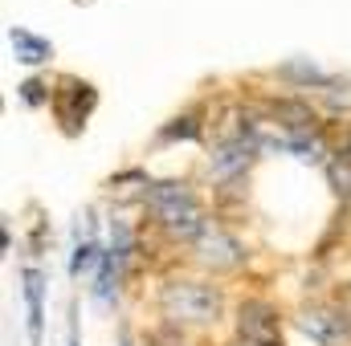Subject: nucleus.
Masks as SVG:
<instances>
[{
	"label": "nucleus",
	"mask_w": 351,
	"mask_h": 346,
	"mask_svg": "<svg viewBox=\"0 0 351 346\" xmlns=\"http://www.w3.org/2000/svg\"><path fill=\"white\" fill-rule=\"evenodd\" d=\"M196 257L204 261V265H213V269H233V265H241V245L225 232V228H217V224H204V232L196 237Z\"/></svg>",
	"instance_id": "nucleus-4"
},
{
	"label": "nucleus",
	"mask_w": 351,
	"mask_h": 346,
	"mask_svg": "<svg viewBox=\"0 0 351 346\" xmlns=\"http://www.w3.org/2000/svg\"><path fill=\"white\" fill-rule=\"evenodd\" d=\"M21 98L25 102H41V82H25L21 86Z\"/></svg>",
	"instance_id": "nucleus-10"
},
{
	"label": "nucleus",
	"mask_w": 351,
	"mask_h": 346,
	"mask_svg": "<svg viewBox=\"0 0 351 346\" xmlns=\"http://www.w3.org/2000/svg\"><path fill=\"white\" fill-rule=\"evenodd\" d=\"M241 334L250 338V343H278V318H274V310L265 306V302H250V306H241Z\"/></svg>",
	"instance_id": "nucleus-5"
},
{
	"label": "nucleus",
	"mask_w": 351,
	"mask_h": 346,
	"mask_svg": "<svg viewBox=\"0 0 351 346\" xmlns=\"http://www.w3.org/2000/svg\"><path fill=\"white\" fill-rule=\"evenodd\" d=\"M213 175H221V179H229V175H237V172H245L250 168V143L245 139H237V143H225L217 155H213Z\"/></svg>",
	"instance_id": "nucleus-8"
},
{
	"label": "nucleus",
	"mask_w": 351,
	"mask_h": 346,
	"mask_svg": "<svg viewBox=\"0 0 351 346\" xmlns=\"http://www.w3.org/2000/svg\"><path fill=\"white\" fill-rule=\"evenodd\" d=\"M339 310L348 314V322H351V285H348V289H343V297H339Z\"/></svg>",
	"instance_id": "nucleus-11"
},
{
	"label": "nucleus",
	"mask_w": 351,
	"mask_h": 346,
	"mask_svg": "<svg viewBox=\"0 0 351 346\" xmlns=\"http://www.w3.org/2000/svg\"><path fill=\"white\" fill-rule=\"evenodd\" d=\"M70 346H78V334H74V330H70Z\"/></svg>",
	"instance_id": "nucleus-12"
},
{
	"label": "nucleus",
	"mask_w": 351,
	"mask_h": 346,
	"mask_svg": "<svg viewBox=\"0 0 351 346\" xmlns=\"http://www.w3.org/2000/svg\"><path fill=\"white\" fill-rule=\"evenodd\" d=\"M21 281H25V306H29V346H41V273L37 269H25L21 273Z\"/></svg>",
	"instance_id": "nucleus-7"
},
{
	"label": "nucleus",
	"mask_w": 351,
	"mask_h": 346,
	"mask_svg": "<svg viewBox=\"0 0 351 346\" xmlns=\"http://www.w3.org/2000/svg\"><path fill=\"white\" fill-rule=\"evenodd\" d=\"M160 306L172 322H213L221 314V293L200 281H172L164 285Z\"/></svg>",
	"instance_id": "nucleus-2"
},
{
	"label": "nucleus",
	"mask_w": 351,
	"mask_h": 346,
	"mask_svg": "<svg viewBox=\"0 0 351 346\" xmlns=\"http://www.w3.org/2000/svg\"><path fill=\"white\" fill-rule=\"evenodd\" d=\"M98 253H102V249H98V241H78V245H74V257H70V273L78 277L82 269H90Z\"/></svg>",
	"instance_id": "nucleus-9"
},
{
	"label": "nucleus",
	"mask_w": 351,
	"mask_h": 346,
	"mask_svg": "<svg viewBox=\"0 0 351 346\" xmlns=\"http://www.w3.org/2000/svg\"><path fill=\"white\" fill-rule=\"evenodd\" d=\"M298 330L311 334L319 346H351V322L343 310H327V306H311L298 318Z\"/></svg>",
	"instance_id": "nucleus-3"
},
{
	"label": "nucleus",
	"mask_w": 351,
	"mask_h": 346,
	"mask_svg": "<svg viewBox=\"0 0 351 346\" xmlns=\"http://www.w3.org/2000/svg\"><path fill=\"white\" fill-rule=\"evenodd\" d=\"M147 208L156 216V224L168 232V237H180V241H196L204 232V212L196 204V196L176 183V179H164V183H152L147 187Z\"/></svg>",
	"instance_id": "nucleus-1"
},
{
	"label": "nucleus",
	"mask_w": 351,
	"mask_h": 346,
	"mask_svg": "<svg viewBox=\"0 0 351 346\" xmlns=\"http://www.w3.org/2000/svg\"><path fill=\"white\" fill-rule=\"evenodd\" d=\"M8 45H12L16 62H25V66H41V62L53 57V45H49L45 37L29 33V29H12V33H8Z\"/></svg>",
	"instance_id": "nucleus-6"
}]
</instances>
